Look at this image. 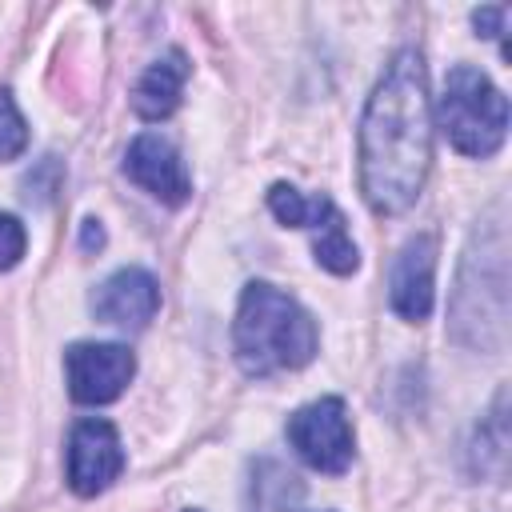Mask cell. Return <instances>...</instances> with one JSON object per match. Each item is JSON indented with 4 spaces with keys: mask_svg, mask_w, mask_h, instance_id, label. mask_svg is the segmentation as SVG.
<instances>
[{
    "mask_svg": "<svg viewBox=\"0 0 512 512\" xmlns=\"http://www.w3.org/2000/svg\"><path fill=\"white\" fill-rule=\"evenodd\" d=\"M184 80H188V56L180 48H168L164 56H156L144 76L136 80L132 88V112L148 124L156 120H168L176 108H180V96H184Z\"/></svg>",
    "mask_w": 512,
    "mask_h": 512,
    "instance_id": "8fae6325",
    "label": "cell"
},
{
    "mask_svg": "<svg viewBox=\"0 0 512 512\" xmlns=\"http://www.w3.org/2000/svg\"><path fill=\"white\" fill-rule=\"evenodd\" d=\"M312 252H316V264L328 268V272H336V276H348L360 264V252H356V244H352L340 212L312 232Z\"/></svg>",
    "mask_w": 512,
    "mask_h": 512,
    "instance_id": "9a60e30c",
    "label": "cell"
},
{
    "mask_svg": "<svg viewBox=\"0 0 512 512\" xmlns=\"http://www.w3.org/2000/svg\"><path fill=\"white\" fill-rule=\"evenodd\" d=\"M268 208H272V216L280 220V224H292V228H308V232H316L320 224H328L340 208L328 200V196H304L296 184H272L268 188Z\"/></svg>",
    "mask_w": 512,
    "mask_h": 512,
    "instance_id": "4fadbf2b",
    "label": "cell"
},
{
    "mask_svg": "<svg viewBox=\"0 0 512 512\" xmlns=\"http://www.w3.org/2000/svg\"><path fill=\"white\" fill-rule=\"evenodd\" d=\"M124 472V444L116 424L88 416L68 432V488L76 496L104 492Z\"/></svg>",
    "mask_w": 512,
    "mask_h": 512,
    "instance_id": "52a82bcc",
    "label": "cell"
},
{
    "mask_svg": "<svg viewBox=\"0 0 512 512\" xmlns=\"http://www.w3.org/2000/svg\"><path fill=\"white\" fill-rule=\"evenodd\" d=\"M448 332L476 352H504L508 344V228L500 208L464 248L448 300Z\"/></svg>",
    "mask_w": 512,
    "mask_h": 512,
    "instance_id": "7a4b0ae2",
    "label": "cell"
},
{
    "mask_svg": "<svg viewBox=\"0 0 512 512\" xmlns=\"http://www.w3.org/2000/svg\"><path fill=\"white\" fill-rule=\"evenodd\" d=\"M24 248H28V232H24V224H20L12 212H0V272L16 268L20 256H24Z\"/></svg>",
    "mask_w": 512,
    "mask_h": 512,
    "instance_id": "e0dca14e",
    "label": "cell"
},
{
    "mask_svg": "<svg viewBox=\"0 0 512 512\" xmlns=\"http://www.w3.org/2000/svg\"><path fill=\"white\" fill-rule=\"evenodd\" d=\"M80 248H84V252L104 248V228H100V220H84V228H80Z\"/></svg>",
    "mask_w": 512,
    "mask_h": 512,
    "instance_id": "d6986e66",
    "label": "cell"
},
{
    "mask_svg": "<svg viewBox=\"0 0 512 512\" xmlns=\"http://www.w3.org/2000/svg\"><path fill=\"white\" fill-rule=\"evenodd\" d=\"M504 16H508L504 4H488V8H476L472 12V24H476L480 36H500L504 32Z\"/></svg>",
    "mask_w": 512,
    "mask_h": 512,
    "instance_id": "ac0fdd59",
    "label": "cell"
},
{
    "mask_svg": "<svg viewBox=\"0 0 512 512\" xmlns=\"http://www.w3.org/2000/svg\"><path fill=\"white\" fill-rule=\"evenodd\" d=\"M436 256H440L436 232H416L396 252L388 272V304L400 320H412V324L428 320L436 304Z\"/></svg>",
    "mask_w": 512,
    "mask_h": 512,
    "instance_id": "ba28073f",
    "label": "cell"
},
{
    "mask_svg": "<svg viewBox=\"0 0 512 512\" xmlns=\"http://www.w3.org/2000/svg\"><path fill=\"white\" fill-rule=\"evenodd\" d=\"M432 168V104L424 56L400 48L360 116V192L372 212H408Z\"/></svg>",
    "mask_w": 512,
    "mask_h": 512,
    "instance_id": "6da1fadb",
    "label": "cell"
},
{
    "mask_svg": "<svg viewBox=\"0 0 512 512\" xmlns=\"http://www.w3.org/2000/svg\"><path fill=\"white\" fill-rule=\"evenodd\" d=\"M136 376V356L128 344L80 340L64 352V380L76 404H112Z\"/></svg>",
    "mask_w": 512,
    "mask_h": 512,
    "instance_id": "8992f818",
    "label": "cell"
},
{
    "mask_svg": "<svg viewBox=\"0 0 512 512\" xmlns=\"http://www.w3.org/2000/svg\"><path fill=\"white\" fill-rule=\"evenodd\" d=\"M188 512H200V508H188Z\"/></svg>",
    "mask_w": 512,
    "mask_h": 512,
    "instance_id": "ffe728a7",
    "label": "cell"
},
{
    "mask_svg": "<svg viewBox=\"0 0 512 512\" xmlns=\"http://www.w3.org/2000/svg\"><path fill=\"white\" fill-rule=\"evenodd\" d=\"M24 148H28V124L12 92H0V160H16Z\"/></svg>",
    "mask_w": 512,
    "mask_h": 512,
    "instance_id": "2e32d148",
    "label": "cell"
},
{
    "mask_svg": "<svg viewBox=\"0 0 512 512\" xmlns=\"http://www.w3.org/2000/svg\"><path fill=\"white\" fill-rule=\"evenodd\" d=\"M92 316L120 332H140L160 312V284L148 268H116L92 292Z\"/></svg>",
    "mask_w": 512,
    "mask_h": 512,
    "instance_id": "30bf717a",
    "label": "cell"
},
{
    "mask_svg": "<svg viewBox=\"0 0 512 512\" xmlns=\"http://www.w3.org/2000/svg\"><path fill=\"white\" fill-rule=\"evenodd\" d=\"M288 444L296 448V456L328 476L348 472L356 440H352V420L340 396H320L304 408H296L288 416Z\"/></svg>",
    "mask_w": 512,
    "mask_h": 512,
    "instance_id": "5b68a950",
    "label": "cell"
},
{
    "mask_svg": "<svg viewBox=\"0 0 512 512\" xmlns=\"http://www.w3.org/2000/svg\"><path fill=\"white\" fill-rule=\"evenodd\" d=\"M124 176L132 184H140L152 200L172 204V208H180L192 196V176L184 168V156L160 132H140L128 144V152H124Z\"/></svg>",
    "mask_w": 512,
    "mask_h": 512,
    "instance_id": "9c48e42d",
    "label": "cell"
},
{
    "mask_svg": "<svg viewBox=\"0 0 512 512\" xmlns=\"http://www.w3.org/2000/svg\"><path fill=\"white\" fill-rule=\"evenodd\" d=\"M300 480L280 468L276 460H260L252 468V512H284L288 504L300 500Z\"/></svg>",
    "mask_w": 512,
    "mask_h": 512,
    "instance_id": "5bb4252c",
    "label": "cell"
},
{
    "mask_svg": "<svg viewBox=\"0 0 512 512\" xmlns=\"http://www.w3.org/2000/svg\"><path fill=\"white\" fill-rule=\"evenodd\" d=\"M436 120L448 144L464 156H492L508 136V96L472 64H456L444 76Z\"/></svg>",
    "mask_w": 512,
    "mask_h": 512,
    "instance_id": "277c9868",
    "label": "cell"
},
{
    "mask_svg": "<svg viewBox=\"0 0 512 512\" xmlns=\"http://www.w3.org/2000/svg\"><path fill=\"white\" fill-rule=\"evenodd\" d=\"M320 348L316 320L280 292L276 284L252 280L240 292L236 320H232V352L244 376H272V372H292L312 364Z\"/></svg>",
    "mask_w": 512,
    "mask_h": 512,
    "instance_id": "3957f363",
    "label": "cell"
},
{
    "mask_svg": "<svg viewBox=\"0 0 512 512\" xmlns=\"http://www.w3.org/2000/svg\"><path fill=\"white\" fill-rule=\"evenodd\" d=\"M472 468L480 476H488V480H504V472H508V392L496 396L492 412L476 428Z\"/></svg>",
    "mask_w": 512,
    "mask_h": 512,
    "instance_id": "7c38bea8",
    "label": "cell"
}]
</instances>
